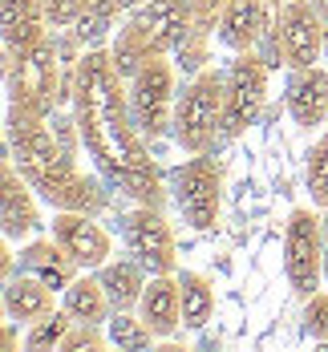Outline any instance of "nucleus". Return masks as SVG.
<instances>
[{
    "label": "nucleus",
    "instance_id": "cd10ccee",
    "mask_svg": "<svg viewBox=\"0 0 328 352\" xmlns=\"http://www.w3.org/2000/svg\"><path fill=\"white\" fill-rule=\"evenodd\" d=\"M102 349H109L106 324H81V320H73L69 336L61 340V352H102Z\"/></svg>",
    "mask_w": 328,
    "mask_h": 352
},
{
    "label": "nucleus",
    "instance_id": "bb28decb",
    "mask_svg": "<svg viewBox=\"0 0 328 352\" xmlns=\"http://www.w3.org/2000/svg\"><path fill=\"white\" fill-rule=\"evenodd\" d=\"M304 190H308L312 207L328 211V130L312 142V150L304 158Z\"/></svg>",
    "mask_w": 328,
    "mask_h": 352
},
{
    "label": "nucleus",
    "instance_id": "7c9ffc66",
    "mask_svg": "<svg viewBox=\"0 0 328 352\" xmlns=\"http://www.w3.org/2000/svg\"><path fill=\"white\" fill-rule=\"evenodd\" d=\"M227 0H195V16H199V29H215L219 12H223Z\"/></svg>",
    "mask_w": 328,
    "mask_h": 352
},
{
    "label": "nucleus",
    "instance_id": "f3484780",
    "mask_svg": "<svg viewBox=\"0 0 328 352\" xmlns=\"http://www.w3.org/2000/svg\"><path fill=\"white\" fill-rule=\"evenodd\" d=\"M17 272H29V276H36L41 283H49L53 292H65V287L77 280L81 267H77L69 255L61 251V243L49 235V239H29V243L21 247ZM8 276H12V272H8Z\"/></svg>",
    "mask_w": 328,
    "mask_h": 352
},
{
    "label": "nucleus",
    "instance_id": "c85d7f7f",
    "mask_svg": "<svg viewBox=\"0 0 328 352\" xmlns=\"http://www.w3.org/2000/svg\"><path fill=\"white\" fill-rule=\"evenodd\" d=\"M300 320H304V336L328 344V292H312V296L304 300Z\"/></svg>",
    "mask_w": 328,
    "mask_h": 352
},
{
    "label": "nucleus",
    "instance_id": "4be33fe9",
    "mask_svg": "<svg viewBox=\"0 0 328 352\" xmlns=\"http://www.w3.org/2000/svg\"><path fill=\"white\" fill-rule=\"evenodd\" d=\"M179 276V296H182V328L203 332L215 320V283L203 272H175Z\"/></svg>",
    "mask_w": 328,
    "mask_h": 352
},
{
    "label": "nucleus",
    "instance_id": "5701e85b",
    "mask_svg": "<svg viewBox=\"0 0 328 352\" xmlns=\"http://www.w3.org/2000/svg\"><path fill=\"white\" fill-rule=\"evenodd\" d=\"M118 16H122L118 0H89L85 12L77 16V25H73L69 33L77 36L81 49H102V45H109L113 33H118Z\"/></svg>",
    "mask_w": 328,
    "mask_h": 352
},
{
    "label": "nucleus",
    "instance_id": "2f4dec72",
    "mask_svg": "<svg viewBox=\"0 0 328 352\" xmlns=\"http://www.w3.org/2000/svg\"><path fill=\"white\" fill-rule=\"evenodd\" d=\"M138 4H142V0H118V8H122V12H134Z\"/></svg>",
    "mask_w": 328,
    "mask_h": 352
},
{
    "label": "nucleus",
    "instance_id": "423d86ee",
    "mask_svg": "<svg viewBox=\"0 0 328 352\" xmlns=\"http://www.w3.org/2000/svg\"><path fill=\"white\" fill-rule=\"evenodd\" d=\"M316 211L320 207H292L284 223V276L300 300L320 292L325 280V231Z\"/></svg>",
    "mask_w": 328,
    "mask_h": 352
},
{
    "label": "nucleus",
    "instance_id": "412c9836",
    "mask_svg": "<svg viewBox=\"0 0 328 352\" xmlns=\"http://www.w3.org/2000/svg\"><path fill=\"white\" fill-rule=\"evenodd\" d=\"M61 308L73 320H81V324H106L109 312H113V304H109L98 272H77V280L61 292Z\"/></svg>",
    "mask_w": 328,
    "mask_h": 352
},
{
    "label": "nucleus",
    "instance_id": "7ed1b4c3",
    "mask_svg": "<svg viewBox=\"0 0 328 352\" xmlns=\"http://www.w3.org/2000/svg\"><path fill=\"white\" fill-rule=\"evenodd\" d=\"M223 109H227V73L211 65L195 69L190 81L182 85L175 102V122H171V138L179 142V150L211 154L223 142Z\"/></svg>",
    "mask_w": 328,
    "mask_h": 352
},
{
    "label": "nucleus",
    "instance_id": "473e14b6",
    "mask_svg": "<svg viewBox=\"0 0 328 352\" xmlns=\"http://www.w3.org/2000/svg\"><path fill=\"white\" fill-rule=\"evenodd\" d=\"M312 4L320 8V16H325V21H328V0H312Z\"/></svg>",
    "mask_w": 328,
    "mask_h": 352
},
{
    "label": "nucleus",
    "instance_id": "ddd939ff",
    "mask_svg": "<svg viewBox=\"0 0 328 352\" xmlns=\"http://www.w3.org/2000/svg\"><path fill=\"white\" fill-rule=\"evenodd\" d=\"M36 195L33 182L12 166V158L4 162V175H0V227H4V239L8 243H29L36 231H41V211H36Z\"/></svg>",
    "mask_w": 328,
    "mask_h": 352
},
{
    "label": "nucleus",
    "instance_id": "9d476101",
    "mask_svg": "<svg viewBox=\"0 0 328 352\" xmlns=\"http://www.w3.org/2000/svg\"><path fill=\"white\" fill-rule=\"evenodd\" d=\"M276 36H280L284 65L308 69V65H320V57H325L328 21L312 0H288L276 8Z\"/></svg>",
    "mask_w": 328,
    "mask_h": 352
},
{
    "label": "nucleus",
    "instance_id": "1a4fd4ad",
    "mask_svg": "<svg viewBox=\"0 0 328 352\" xmlns=\"http://www.w3.org/2000/svg\"><path fill=\"white\" fill-rule=\"evenodd\" d=\"M122 239L126 251L142 263L150 276L179 272V247H175V227L162 207H138L122 219Z\"/></svg>",
    "mask_w": 328,
    "mask_h": 352
},
{
    "label": "nucleus",
    "instance_id": "c756f323",
    "mask_svg": "<svg viewBox=\"0 0 328 352\" xmlns=\"http://www.w3.org/2000/svg\"><path fill=\"white\" fill-rule=\"evenodd\" d=\"M85 4L89 0H45V21H49V29H73L77 25V16L85 12Z\"/></svg>",
    "mask_w": 328,
    "mask_h": 352
},
{
    "label": "nucleus",
    "instance_id": "f8f14e48",
    "mask_svg": "<svg viewBox=\"0 0 328 352\" xmlns=\"http://www.w3.org/2000/svg\"><path fill=\"white\" fill-rule=\"evenodd\" d=\"M53 239L69 255L81 272H98L102 263L113 259V235L98 223V214L81 211H53Z\"/></svg>",
    "mask_w": 328,
    "mask_h": 352
},
{
    "label": "nucleus",
    "instance_id": "6ab92c4d",
    "mask_svg": "<svg viewBox=\"0 0 328 352\" xmlns=\"http://www.w3.org/2000/svg\"><path fill=\"white\" fill-rule=\"evenodd\" d=\"M0 25H4V53L29 49L36 36L49 33L45 0H0Z\"/></svg>",
    "mask_w": 328,
    "mask_h": 352
},
{
    "label": "nucleus",
    "instance_id": "a878e982",
    "mask_svg": "<svg viewBox=\"0 0 328 352\" xmlns=\"http://www.w3.org/2000/svg\"><path fill=\"white\" fill-rule=\"evenodd\" d=\"M69 328H73V316L65 308H53L49 316H41L36 324H29L25 349L29 352H61V340L69 336Z\"/></svg>",
    "mask_w": 328,
    "mask_h": 352
},
{
    "label": "nucleus",
    "instance_id": "393cba45",
    "mask_svg": "<svg viewBox=\"0 0 328 352\" xmlns=\"http://www.w3.org/2000/svg\"><path fill=\"white\" fill-rule=\"evenodd\" d=\"M106 336H109V349H118V352H142L158 340L154 328L138 312H109Z\"/></svg>",
    "mask_w": 328,
    "mask_h": 352
},
{
    "label": "nucleus",
    "instance_id": "f03ea898",
    "mask_svg": "<svg viewBox=\"0 0 328 352\" xmlns=\"http://www.w3.org/2000/svg\"><path fill=\"white\" fill-rule=\"evenodd\" d=\"M4 69H8V106L36 113V118H49L57 102H61V89H65V61H61V36L57 29H49L45 36H36L29 49L21 53H4Z\"/></svg>",
    "mask_w": 328,
    "mask_h": 352
},
{
    "label": "nucleus",
    "instance_id": "f257e3e1",
    "mask_svg": "<svg viewBox=\"0 0 328 352\" xmlns=\"http://www.w3.org/2000/svg\"><path fill=\"white\" fill-rule=\"evenodd\" d=\"M73 118L81 130V150L94 158L109 186L126 195L138 207H162L171 190L162 186V170L150 158V142L142 138L134 113H130V89L113 73L109 45L85 49L73 65Z\"/></svg>",
    "mask_w": 328,
    "mask_h": 352
},
{
    "label": "nucleus",
    "instance_id": "72a5a7b5",
    "mask_svg": "<svg viewBox=\"0 0 328 352\" xmlns=\"http://www.w3.org/2000/svg\"><path fill=\"white\" fill-rule=\"evenodd\" d=\"M272 4H276V8H280V4H288V0H272Z\"/></svg>",
    "mask_w": 328,
    "mask_h": 352
},
{
    "label": "nucleus",
    "instance_id": "6e6552de",
    "mask_svg": "<svg viewBox=\"0 0 328 352\" xmlns=\"http://www.w3.org/2000/svg\"><path fill=\"white\" fill-rule=\"evenodd\" d=\"M267 57L263 53H235L227 65V109H223V142H235L255 126L267 106Z\"/></svg>",
    "mask_w": 328,
    "mask_h": 352
},
{
    "label": "nucleus",
    "instance_id": "a211bd4d",
    "mask_svg": "<svg viewBox=\"0 0 328 352\" xmlns=\"http://www.w3.org/2000/svg\"><path fill=\"white\" fill-rule=\"evenodd\" d=\"M53 287L41 283L29 272H12L4 276V316L12 324H36L41 316H49L57 304H53Z\"/></svg>",
    "mask_w": 328,
    "mask_h": 352
},
{
    "label": "nucleus",
    "instance_id": "b1692460",
    "mask_svg": "<svg viewBox=\"0 0 328 352\" xmlns=\"http://www.w3.org/2000/svg\"><path fill=\"white\" fill-rule=\"evenodd\" d=\"M150 57H158V53H150V45L142 41V33H138L130 21H126V25L113 33V41H109V61H113V73H118L122 81H130Z\"/></svg>",
    "mask_w": 328,
    "mask_h": 352
},
{
    "label": "nucleus",
    "instance_id": "39448f33",
    "mask_svg": "<svg viewBox=\"0 0 328 352\" xmlns=\"http://www.w3.org/2000/svg\"><path fill=\"white\" fill-rule=\"evenodd\" d=\"M171 199L182 211V223L199 235L215 231L223 214V162L211 154H190L171 178Z\"/></svg>",
    "mask_w": 328,
    "mask_h": 352
},
{
    "label": "nucleus",
    "instance_id": "9b49d317",
    "mask_svg": "<svg viewBox=\"0 0 328 352\" xmlns=\"http://www.w3.org/2000/svg\"><path fill=\"white\" fill-rule=\"evenodd\" d=\"M126 21L142 33V41L150 45V53H158V57L179 53L182 41L199 29L195 0H142Z\"/></svg>",
    "mask_w": 328,
    "mask_h": 352
},
{
    "label": "nucleus",
    "instance_id": "dca6fc26",
    "mask_svg": "<svg viewBox=\"0 0 328 352\" xmlns=\"http://www.w3.org/2000/svg\"><path fill=\"white\" fill-rule=\"evenodd\" d=\"M138 316L154 328L158 340H171L182 328V296H179V276L175 272L146 280V292L138 300Z\"/></svg>",
    "mask_w": 328,
    "mask_h": 352
},
{
    "label": "nucleus",
    "instance_id": "4468645a",
    "mask_svg": "<svg viewBox=\"0 0 328 352\" xmlns=\"http://www.w3.org/2000/svg\"><path fill=\"white\" fill-rule=\"evenodd\" d=\"M276 29L272 0H227L219 12L215 33L231 53H259V45Z\"/></svg>",
    "mask_w": 328,
    "mask_h": 352
},
{
    "label": "nucleus",
    "instance_id": "20e7f679",
    "mask_svg": "<svg viewBox=\"0 0 328 352\" xmlns=\"http://www.w3.org/2000/svg\"><path fill=\"white\" fill-rule=\"evenodd\" d=\"M12 166L33 182L41 203L53 211H81L102 219V211L109 207V182L85 175L77 166V154H69V150H61L53 158H36V162H12Z\"/></svg>",
    "mask_w": 328,
    "mask_h": 352
},
{
    "label": "nucleus",
    "instance_id": "aec40b11",
    "mask_svg": "<svg viewBox=\"0 0 328 352\" xmlns=\"http://www.w3.org/2000/svg\"><path fill=\"white\" fill-rule=\"evenodd\" d=\"M98 280L106 287L113 312H138V300H142V292H146L150 272L130 255V259H109V263H102L98 267Z\"/></svg>",
    "mask_w": 328,
    "mask_h": 352
},
{
    "label": "nucleus",
    "instance_id": "0eeeda50",
    "mask_svg": "<svg viewBox=\"0 0 328 352\" xmlns=\"http://www.w3.org/2000/svg\"><path fill=\"white\" fill-rule=\"evenodd\" d=\"M130 89V113L138 122L146 142L166 138L171 122H175V102H179V81H175V65L166 57H150L142 69L126 81Z\"/></svg>",
    "mask_w": 328,
    "mask_h": 352
},
{
    "label": "nucleus",
    "instance_id": "f704fd0d",
    "mask_svg": "<svg viewBox=\"0 0 328 352\" xmlns=\"http://www.w3.org/2000/svg\"><path fill=\"white\" fill-rule=\"evenodd\" d=\"M325 57H328V36H325Z\"/></svg>",
    "mask_w": 328,
    "mask_h": 352
},
{
    "label": "nucleus",
    "instance_id": "2eb2a0df",
    "mask_svg": "<svg viewBox=\"0 0 328 352\" xmlns=\"http://www.w3.org/2000/svg\"><path fill=\"white\" fill-rule=\"evenodd\" d=\"M288 113L296 126L316 130L328 122V69L325 65H308V69H292L288 77Z\"/></svg>",
    "mask_w": 328,
    "mask_h": 352
}]
</instances>
